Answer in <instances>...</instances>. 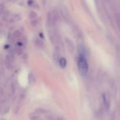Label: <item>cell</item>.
Returning a JSON list of instances; mask_svg holds the SVG:
<instances>
[{"label":"cell","instance_id":"10","mask_svg":"<svg viewBox=\"0 0 120 120\" xmlns=\"http://www.w3.org/2000/svg\"><path fill=\"white\" fill-rule=\"evenodd\" d=\"M32 23V25L33 26H36V25H37V23H38V22H37V21H36V20H33V21L32 22H31Z\"/></svg>","mask_w":120,"mask_h":120},{"label":"cell","instance_id":"8","mask_svg":"<svg viewBox=\"0 0 120 120\" xmlns=\"http://www.w3.org/2000/svg\"><path fill=\"white\" fill-rule=\"evenodd\" d=\"M13 35H14V37H19V36H20V35H21V32L18 30H15V31L14 32V33H13Z\"/></svg>","mask_w":120,"mask_h":120},{"label":"cell","instance_id":"2","mask_svg":"<svg viewBox=\"0 0 120 120\" xmlns=\"http://www.w3.org/2000/svg\"><path fill=\"white\" fill-rule=\"evenodd\" d=\"M5 64L8 69H11L12 67V61L10 56H7L5 59Z\"/></svg>","mask_w":120,"mask_h":120},{"label":"cell","instance_id":"7","mask_svg":"<svg viewBox=\"0 0 120 120\" xmlns=\"http://www.w3.org/2000/svg\"><path fill=\"white\" fill-rule=\"evenodd\" d=\"M36 17V14L35 13V12L34 11H31L29 12V18H30L31 19L34 20Z\"/></svg>","mask_w":120,"mask_h":120},{"label":"cell","instance_id":"6","mask_svg":"<svg viewBox=\"0 0 120 120\" xmlns=\"http://www.w3.org/2000/svg\"><path fill=\"white\" fill-rule=\"evenodd\" d=\"M15 51H16V53L18 55H21L22 52H23V49H22L21 46H17L16 48H15Z\"/></svg>","mask_w":120,"mask_h":120},{"label":"cell","instance_id":"1","mask_svg":"<svg viewBox=\"0 0 120 120\" xmlns=\"http://www.w3.org/2000/svg\"><path fill=\"white\" fill-rule=\"evenodd\" d=\"M77 65L80 73L83 76H86L89 70V65L85 56H79Z\"/></svg>","mask_w":120,"mask_h":120},{"label":"cell","instance_id":"3","mask_svg":"<svg viewBox=\"0 0 120 120\" xmlns=\"http://www.w3.org/2000/svg\"><path fill=\"white\" fill-rule=\"evenodd\" d=\"M79 56H83L86 57V50L84 47L80 45L79 46Z\"/></svg>","mask_w":120,"mask_h":120},{"label":"cell","instance_id":"4","mask_svg":"<svg viewBox=\"0 0 120 120\" xmlns=\"http://www.w3.org/2000/svg\"><path fill=\"white\" fill-rule=\"evenodd\" d=\"M59 64L62 68H65L67 64L66 59L64 57H62L59 60Z\"/></svg>","mask_w":120,"mask_h":120},{"label":"cell","instance_id":"5","mask_svg":"<svg viewBox=\"0 0 120 120\" xmlns=\"http://www.w3.org/2000/svg\"><path fill=\"white\" fill-rule=\"evenodd\" d=\"M35 45L37 46L39 48H42L43 46V42L42 40L39 39H36L35 41Z\"/></svg>","mask_w":120,"mask_h":120},{"label":"cell","instance_id":"9","mask_svg":"<svg viewBox=\"0 0 120 120\" xmlns=\"http://www.w3.org/2000/svg\"><path fill=\"white\" fill-rule=\"evenodd\" d=\"M116 19H117V24H118L120 29V15H119V14L117 15V16H116Z\"/></svg>","mask_w":120,"mask_h":120}]
</instances>
